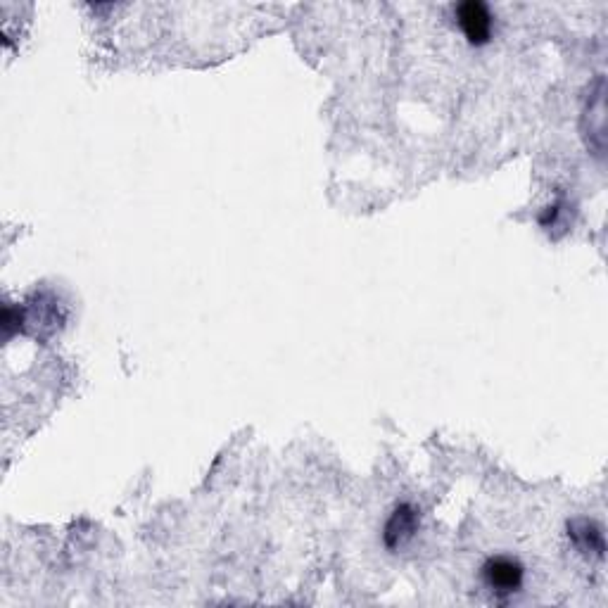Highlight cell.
I'll return each instance as SVG.
<instances>
[{
  "mask_svg": "<svg viewBox=\"0 0 608 608\" xmlns=\"http://www.w3.org/2000/svg\"><path fill=\"white\" fill-rule=\"evenodd\" d=\"M454 19L471 46H487L492 41L494 17L490 5L483 0H466L454 5Z\"/></svg>",
  "mask_w": 608,
  "mask_h": 608,
  "instance_id": "obj_1",
  "label": "cell"
},
{
  "mask_svg": "<svg viewBox=\"0 0 608 608\" xmlns=\"http://www.w3.org/2000/svg\"><path fill=\"white\" fill-rule=\"evenodd\" d=\"M568 530V535L573 537V542L578 544L580 551H585V554H597L599 559L604 556V532H601L599 525L582 518V521L570 523Z\"/></svg>",
  "mask_w": 608,
  "mask_h": 608,
  "instance_id": "obj_5",
  "label": "cell"
},
{
  "mask_svg": "<svg viewBox=\"0 0 608 608\" xmlns=\"http://www.w3.org/2000/svg\"><path fill=\"white\" fill-rule=\"evenodd\" d=\"M483 582L497 597H511L523 587L525 568L511 556H492L483 563Z\"/></svg>",
  "mask_w": 608,
  "mask_h": 608,
  "instance_id": "obj_2",
  "label": "cell"
},
{
  "mask_svg": "<svg viewBox=\"0 0 608 608\" xmlns=\"http://www.w3.org/2000/svg\"><path fill=\"white\" fill-rule=\"evenodd\" d=\"M604 79L597 81V93L589 98L587 112H585V122L589 124L585 129L587 143L589 148H592L597 155H601V150H604Z\"/></svg>",
  "mask_w": 608,
  "mask_h": 608,
  "instance_id": "obj_4",
  "label": "cell"
},
{
  "mask_svg": "<svg viewBox=\"0 0 608 608\" xmlns=\"http://www.w3.org/2000/svg\"><path fill=\"white\" fill-rule=\"evenodd\" d=\"M418 523H421V513L416 511V506L411 504H399L392 516L388 518L383 530V542L390 551H397L414 540L418 532Z\"/></svg>",
  "mask_w": 608,
  "mask_h": 608,
  "instance_id": "obj_3",
  "label": "cell"
}]
</instances>
